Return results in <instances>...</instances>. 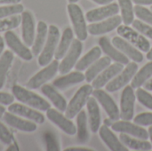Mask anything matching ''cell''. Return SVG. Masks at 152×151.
Wrapping results in <instances>:
<instances>
[{"label":"cell","mask_w":152,"mask_h":151,"mask_svg":"<svg viewBox=\"0 0 152 151\" xmlns=\"http://www.w3.org/2000/svg\"><path fill=\"white\" fill-rule=\"evenodd\" d=\"M4 39L7 46L20 59L28 61L33 59L34 55L29 50L28 46H27L24 42H21V40L14 32H12V30L6 31L4 35Z\"/></svg>","instance_id":"9"},{"label":"cell","mask_w":152,"mask_h":151,"mask_svg":"<svg viewBox=\"0 0 152 151\" xmlns=\"http://www.w3.org/2000/svg\"><path fill=\"white\" fill-rule=\"evenodd\" d=\"M21 23L20 15H12L10 17L0 19V32H6L17 28Z\"/></svg>","instance_id":"35"},{"label":"cell","mask_w":152,"mask_h":151,"mask_svg":"<svg viewBox=\"0 0 152 151\" xmlns=\"http://www.w3.org/2000/svg\"><path fill=\"white\" fill-rule=\"evenodd\" d=\"M77 138L81 143H86L89 139L88 130H87V117L85 110H81L77 115Z\"/></svg>","instance_id":"33"},{"label":"cell","mask_w":152,"mask_h":151,"mask_svg":"<svg viewBox=\"0 0 152 151\" xmlns=\"http://www.w3.org/2000/svg\"><path fill=\"white\" fill-rule=\"evenodd\" d=\"M14 96L12 94L7 93H3L0 92V104L4 106H9L10 104L13 103L14 101Z\"/></svg>","instance_id":"43"},{"label":"cell","mask_w":152,"mask_h":151,"mask_svg":"<svg viewBox=\"0 0 152 151\" xmlns=\"http://www.w3.org/2000/svg\"><path fill=\"white\" fill-rule=\"evenodd\" d=\"M110 127L115 132L126 133L128 135L134 136L138 139L148 140L149 138V132H147L143 127L139 126L136 124L130 123L129 121L126 120L115 121Z\"/></svg>","instance_id":"14"},{"label":"cell","mask_w":152,"mask_h":151,"mask_svg":"<svg viewBox=\"0 0 152 151\" xmlns=\"http://www.w3.org/2000/svg\"><path fill=\"white\" fill-rule=\"evenodd\" d=\"M92 1H94V3L98 4H110L113 0H92Z\"/></svg>","instance_id":"48"},{"label":"cell","mask_w":152,"mask_h":151,"mask_svg":"<svg viewBox=\"0 0 152 151\" xmlns=\"http://www.w3.org/2000/svg\"><path fill=\"white\" fill-rule=\"evenodd\" d=\"M41 92L45 96H46L51 101V102L59 111L65 112L68 105L67 101L65 98L55 89L53 85L45 84L41 86Z\"/></svg>","instance_id":"23"},{"label":"cell","mask_w":152,"mask_h":151,"mask_svg":"<svg viewBox=\"0 0 152 151\" xmlns=\"http://www.w3.org/2000/svg\"><path fill=\"white\" fill-rule=\"evenodd\" d=\"M149 136H150V138H151V142H152V126H151L150 128H149Z\"/></svg>","instance_id":"54"},{"label":"cell","mask_w":152,"mask_h":151,"mask_svg":"<svg viewBox=\"0 0 152 151\" xmlns=\"http://www.w3.org/2000/svg\"><path fill=\"white\" fill-rule=\"evenodd\" d=\"M8 111L11 113H13L17 116L25 117L28 120H31L37 124H43L45 120V116L39 112L37 111L36 109H33L28 105L20 104V103H12L8 106Z\"/></svg>","instance_id":"15"},{"label":"cell","mask_w":152,"mask_h":151,"mask_svg":"<svg viewBox=\"0 0 152 151\" xmlns=\"http://www.w3.org/2000/svg\"><path fill=\"white\" fill-rule=\"evenodd\" d=\"M48 28L49 27L45 21H42V20L38 21L37 26L36 36H35V40L32 44V50H31L33 55L37 56L40 54L47 38Z\"/></svg>","instance_id":"26"},{"label":"cell","mask_w":152,"mask_h":151,"mask_svg":"<svg viewBox=\"0 0 152 151\" xmlns=\"http://www.w3.org/2000/svg\"><path fill=\"white\" fill-rule=\"evenodd\" d=\"M60 41V30L55 25H50L48 28V35L45 45L38 55V64L41 67H45L48 65L53 58L54 57V53L56 48L58 46Z\"/></svg>","instance_id":"2"},{"label":"cell","mask_w":152,"mask_h":151,"mask_svg":"<svg viewBox=\"0 0 152 151\" xmlns=\"http://www.w3.org/2000/svg\"><path fill=\"white\" fill-rule=\"evenodd\" d=\"M132 24L134 28L136 29L139 33H141L144 36L152 39V26L146 24L141 20H134Z\"/></svg>","instance_id":"39"},{"label":"cell","mask_w":152,"mask_h":151,"mask_svg":"<svg viewBox=\"0 0 152 151\" xmlns=\"http://www.w3.org/2000/svg\"><path fill=\"white\" fill-rule=\"evenodd\" d=\"M121 11L122 20L125 25H131L134 20V12L132 0H118Z\"/></svg>","instance_id":"34"},{"label":"cell","mask_w":152,"mask_h":151,"mask_svg":"<svg viewBox=\"0 0 152 151\" xmlns=\"http://www.w3.org/2000/svg\"><path fill=\"white\" fill-rule=\"evenodd\" d=\"M137 70V62H129L126 65V67L121 71L120 74L117 75L114 79H112L106 85V91L110 93H114L120 90L133 79Z\"/></svg>","instance_id":"5"},{"label":"cell","mask_w":152,"mask_h":151,"mask_svg":"<svg viewBox=\"0 0 152 151\" xmlns=\"http://www.w3.org/2000/svg\"><path fill=\"white\" fill-rule=\"evenodd\" d=\"M77 1H78V0H69V3H77Z\"/></svg>","instance_id":"55"},{"label":"cell","mask_w":152,"mask_h":151,"mask_svg":"<svg viewBox=\"0 0 152 151\" xmlns=\"http://www.w3.org/2000/svg\"><path fill=\"white\" fill-rule=\"evenodd\" d=\"M36 22L30 11H23L21 12V36L24 44L32 46L36 36Z\"/></svg>","instance_id":"12"},{"label":"cell","mask_w":152,"mask_h":151,"mask_svg":"<svg viewBox=\"0 0 152 151\" xmlns=\"http://www.w3.org/2000/svg\"><path fill=\"white\" fill-rule=\"evenodd\" d=\"M118 34L125 38L126 40H128L133 44L135 47H137L142 52H149L151 49V44L150 42L145 38L144 36H142L141 33H139L136 29H134L127 25H119L117 28Z\"/></svg>","instance_id":"8"},{"label":"cell","mask_w":152,"mask_h":151,"mask_svg":"<svg viewBox=\"0 0 152 151\" xmlns=\"http://www.w3.org/2000/svg\"><path fill=\"white\" fill-rule=\"evenodd\" d=\"M46 117L66 134L75 135L77 133V127L75 126L74 123L71 121V119L68 118L66 116H63L61 111L50 108L46 110Z\"/></svg>","instance_id":"13"},{"label":"cell","mask_w":152,"mask_h":151,"mask_svg":"<svg viewBox=\"0 0 152 151\" xmlns=\"http://www.w3.org/2000/svg\"><path fill=\"white\" fill-rule=\"evenodd\" d=\"M59 61L58 60L52 61L48 65L45 66L40 71H38L35 76H33L27 83V87L29 89H37L52 79L59 70Z\"/></svg>","instance_id":"7"},{"label":"cell","mask_w":152,"mask_h":151,"mask_svg":"<svg viewBox=\"0 0 152 151\" xmlns=\"http://www.w3.org/2000/svg\"><path fill=\"white\" fill-rule=\"evenodd\" d=\"M147 59L149 60V61H152V48L150 49V51L148 52V53H147Z\"/></svg>","instance_id":"53"},{"label":"cell","mask_w":152,"mask_h":151,"mask_svg":"<svg viewBox=\"0 0 152 151\" xmlns=\"http://www.w3.org/2000/svg\"><path fill=\"white\" fill-rule=\"evenodd\" d=\"M86 79V77L81 71H74L70 73L64 74V76L56 78L53 82V85L60 90H64L69 86L77 85L78 83L83 82Z\"/></svg>","instance_id":"25"},{"label":"cell","mask_w":152,"mask_h":151,"mask_svg":"<svg viewBox=\"0 0 152 151\" xmlns=\"http://www.w3.org/2000/svg\"><path fill=\"white\" fill-rule=\"evenodd\" d=\"M151 10H152V6H151Z\"/></svg>","instance_id":"56"},{"label":"cell","mask_w":152,"mask_h":151,"mask_svg":"<svg viewBox=\"0 0 152 151\" xmlns=\"http://www.w3.org/2000/svg\"><path fill=\"white\" fill-rule=\"evenodd\" d=\"M124 69V64L116 62L110 64L104 70H102L92 82V86L94 89H101L105 86L111 79H113L117 75H118Z\"/></svg>","instance_id":"19"},{"label":"cell","mask_w":152,"mask_h":151,"mask_svg":"<svg viewBox=\"0 0 152 151\" xmlns=\"http://www.w3.org/2000/svg\"><path fill=\"white\" fill-rule=\"evenodd\" d=\"M3 120L11 127H13L19 131L25 132V133H32L35 132L37 128V123L28 120V119H23L20 118V116H17L13 113L4 112V114L2 117Z\"/></svg>","instance_id":"18"},{"label":"cell","mask_w":152,"mask_h":151,"mask_svg":"<svg viewBox=\"0 0 152 151\" xmlns=\"http://www.w3.org/2000/svg\"><path fill=\"white\" fill-rule=\"evenodd\" d=\"M136 98L138 99V101L141 104H142L147 109L152 110V94L149 93V91L141 87L137 88Z\"/></svg>","instance_id":"37"},{"label":"cell","mask_w":152,"mask_h":151,"mask_svg":"<svg viewBox=\"0 0 152 151\" xmlns=\"http://www.w3.org/2000/svg\"><path fill=\"white\" fill-rule=\"evenodd\" d=\"M4 39L0 36V57H1V55H2V53H3V52H4Z\"/></svg>","instance_id":"50"},{"label":"cell","mask_w":152,"mask_h":151,"mask_svg":"<svg viewBox=\"0 0 152 151\" xmlns=\"http://www.w3.org/2000/svg\"><path fill=\"white\" fill-rule=\"evenodd\" d=\"M134 12L138 19L143 20L152 26V12L146 7L136 4L134 7Z\"/></svg>","instance_id":"38"},{"label":"cell","mask_w":152,"mask_h":151,"mask_svg":"<svg viewBox=\"0 0 152 151\" xmlns=\"http://www.w3.org/2000/svg\"><path fill=\"white\" fill-rule=\"evenodd\" d=\"M13 58V53L9 50L4 51L0 57V90L4 85L6 76L12 66Z\"/></svg>","instance_id":"32"},{"label":"cell","mask_w":152,"mask_h":151,"mask_svg":"<svg viewBox=\"0 0 152 151\" xmlns=\"http://www.w3.org/2000/svg\"><path fill=\"white\" fill-rule=\"evenodd\" d=\"M122 17L119 15H114L98 23H92L87 26L88 33L93 36H99L109 33L117 28L122 22Z\"/></svg>","instance_id":"16"},{"label":"cell","mask_w":152,"mask_h":151,"mask_svg":"<svg viewBox=\"0 0 152 151\" xmlns=\"http://www.w3.org/2000/svg\"><path fill=\"white\" fill-rule=\"evenodd\" d=\"M131 85H126L121 94L120 99V118L130 121L134 118V102L136 96Z\"/></svg>","instance_id":"10"},{"label":"cell","mask_w":152,"mask_h":151,"mask_svg":"<svg viewBox=\"0 0 152 151\" xmlns=\"http://www.w3.org/2000/svg\"><path fill=\"white\" fill-rule=\"evenodd\" d=\"M7 150H15V151H18L19 150V148H18V145L14 142V141L10 144V146H9V148L7 149Z\"/></svg>","instance_id":"49"},{"label":"cell","mask_w":152,"mask_h":151,"mask_svg":"<svg viewBox=\"0 0 152 151\" xmlns=\"http://www.w3.org/2000/svg\"><path fill=\"white\" fill-rule=\"evenodd\" d=\"M14 141L12 134L9 129L2 122H0V142L4 145H10Z\"/></svg>","instance_id":"41"},{"label":"cell","mask_w":152,"mask_h":151,"mask_svg":"<svg viewBox=\"0 0 152 151\" xmlns=\"http://www.w3.org/2000/svg\"><path fill=\"white\" fill-rule=\"evenodd\" d=\"M119 12V5L117 3L108 4L104 6L90 10L86 14V19L88 22H96L117 15Z\"/></svg>","instance_id":"17"},{"label":"cell","mask_w":152,"mask_h":151,"mask_svg":"<svg viewBox=\"0 0 152 151\" xmlns=\"http://www.w3.org/2000/svg\"><path fill=\"white\" fill-rule=\"evenodd\" d=\"M152 77V61L149 63L145 64L136 74L132 79L131 82V86L133 88H139L142 86L151 77Z\"/></svg>","instance_id":"31"},{"label":"cell","mask_w":152,"mask_h":151,"mask_svg":"<svg viewBox=\"0 0 152 151\" xmlns=\"http://www.w3.org/2000/svg\"><path fill=\"white\" fill-rule=\"evenodd\" d=\"M4 112H5V108L4 107V105H1L0 104V117H3V115L4 114Z\"/></svg>","instance_id":"52"},{"label":"cell","mask_w":152,"mask_h":151,"mask_svg":"<svg viewBox=\"0 0 152 151\" xmlns=\"http://www.w3.org/2000/svg\"><path fill=\"white\" fill-rule=\"evenodd\" d=\"M86 108L88 111L89 125L92 133H97L101 126V113L97 103V100L94 97H89L86 102Z\"/></svg>","instance_id":"24"},{"label":"cell","mask_w":152,"mask_h":151,"mask_svg":"<svg viewBox=\"0 0 152 151\" xmlns=\"http://www.w3.org/2000/svg\"><path fill=\"white\" fill-rule=\"evenodd\" d=\"M135 4L139 5H148V4H152V0H132Z\"/></svg>","instance_id":"44"},{"label":"cell","mask_w":152,"mask_h":151,"mask_svg":"<svg viewBox=\"0 0 152 151\" xmlns=\"http://www.w3.org/2000/svg\"><path fill=\"white\" fill-rule=\"evenodd\" d=\"M114 122H115V121H113L112 119H110V118L109 117V118H106V119L104 120V125H107V126H111L112 124H113Z\"/></svg>","instance_id":"51"},{"label":"cell","mask_w":152,"mask_h":151,"mask_svg":"<svg viewBox=\"0 0 152 151\" xmlns=\"http://www.w3.org/2000/svg\"><path fill=\"white\" fill-rule=\"evenodd\" d=\"M102 55V49L99 46L93 47L87 53H86L79 61H77L75 68L77 71L86 70L94 62H95Z\"/></svg>","instance_id":"29"},{"label":"cell","mask_w":152,"mask_h":151,"mask_svg":"<svg viewBox=\"0 0 152 151\" xmlns=\"http://www.w3.org/2000/svg\"><path fill=\"white\" fill-rule=\"evenodd\" d=\"M73 36H74V34H73L72 28L69 27L66 28L62 33V36L59 41L58 46H57L55 53H54V58L56 60L59 61L65 56V54L69 51V49L74 40Z\"/></svg>","instance_id":"27"},{"label":"cell","mask_w":152,"mask_h":151,"mask_svg":"<svg viewBox=\"0 0 152 151\" xmlns=\"http://www.w3.org/2000/svg\"><path fill=\"white\" fill-rule=\"evenodd\" d=\"M134 119V123L138 125H152V113L145 112L137 115Z\"/></svg>","instance_id":"42"},{"label":"cell","mask_w":152,"mask_h":151,"mask_svg":"<svg viewBox=\"0 0 152 151\" xmlns=\"http://www.w3.org/2000/svg\"><path fill=\"white\" fill-rule=\"evenodd\" d=\"M12 93L20 103L28 105L39 111L46 112V110L51 108V104L46 100L20 85H13L12 87Z\"/></svg>","instance_id":"1"},{"label":"cell","mask_w":152,"mask_h":151,"mask_svg":"<svg viewBox=\"0 0 152 151\" xmlns=\"http://www.w3.org/2000/svg\"><path fill=\"white\" fill-rule=\"evenodd\" d=\"M99 44L102 52L107 54L111 60L116 62L122 63L124 65H127L129 63V58L126 56L122 52H120L118 48H116L109 40L108 37L102 36L99 39Z\"/></svg>","instance_id":"21"},{"label":"cell","mask_w":152,"mask_h":151,"mask_svg":"<svg viewBox=\"0 0 152 151\" xmlns=\"http://www.w3.org/2000/svg\"><path fill=\"white\" fill-rule=\"evenodd\" d=\"M99 134L103 142L112 151H128V149L119 141L109 126L103 125L100 126Z\"/></svg>","instance_id":"22"},{"label":"cell","mask_w":152,"mask_h":151,"mask_svg":"<svg viewBox=\"0 0 152 151\" xmlns=\"http://www.w3.org/2000/svg\"><path fill=\"white\" fill-rule=\"evenodd\" d=\"M92 94L100 102L110 119L113 121H118L120 118V110L118 109V107L114 100L108 94L107 92L101 89H95L93 91Z\"/></svg>","instance_id":"11"},{"label":"cell","mask_w":152,"mask_h":151,"mask_svg":"<svg viewBox=\"0 0 152 151\" xmlns=\"http://www.w3.org/2000/svg\"><path fill=\"white\" fill-rule=\"evenodd\" d=\"M144 89L147 91H152V77L143 85Z\"/></svg>","instance_id":"46"},{"label":"cell","mask_w":152,"mask_h":151,"mask_svg":"<svg viewBox=\"0 0 152 151\" xmlns=\"http://www.w3.org/2000/svg\"><path fill=\"white\" fill-rule=\"evenodd\" d=\"M119 139L125 146H126L129 149L134 150L148 151L151 150L152 149L151 143L149 142L148 141L132 138L131 135H128L126 133H121V134L119 135Z\"/></svg>","instance_id":"30"},{"label":"cell","mask_w":152,"mask_h":151,"mask_svg":"<svg viewBox=\"0 0 152 151\" xmlns=\"http://www.w3.org/2000/svg\"><path fill=\"white\" fill-rule=\"evenodd\" d=\"M21 0H0V4H18Z\"/></svg>","instance_id":"47"},{"label":"cell","mask_w":152,"mask_h":151,"mask_svg":"<svg viewBox=\"0 0 152 151\" xmlns=\"http://www.w3.org/2000/svg\"><path fill=\"white\" fill-rule=\"evenodd\" d=\"M93 91H94V87L88 84L81 86L74 94L69 104L67 105V109L65 110V116L69 119L74 118L83 109L90 95L93 93Z\"/></svg>","instance_id":"3"},{"label":"cell","mask_w":152,"mask_h":151,"mask_svg":"<svg viewBox=\"0 0 152 151\" xmlns=\"http://www.w3.org/2000/svg\"><path fill=\"white\" fill-rule=\"evenodd\" d=\"M65 151H93V150L87 148H81V147H73V148L66 149Z\"/></svg>","instance_id":"45"},{"label":"cell","mask_w":152,"mask_h":151,"mask_svg":"<svg viewBox=\"0 0 152 151\" xmlns=\"http://www.w3.org/2000/svg\"><path fill=\"white\" fill-rule=\"evenodd\" d=\"M67 9L77 39L81 41L86 40L87 38L88 30L82 9L75 3H69L67 6Z\"/></svg>","instance_id":"4"},{"label":"cell","mask_w":152,"mask_h":151,"mask_svg":"<svg viewBox=\"0 0 152 151\" xmlns=\"http://www.w3.org/2000/svg\"><path fill=\"white\" fill-rule=\"evenodd\" d=\"M44 139L45 142L46 150L47 151H59L61 150L59 143H58V141L53 133L45 132L44 134Z\"/></svg>","instance_id":"40"},{"label":"cell","mask_w":152,"mask_h":151,"mask_svg":"<svg viewBox=\"0 0 152 151\" xmlns=\"http://www.w3.org/2000/svg\"><path fill=\"white\" fill-rule=\"evenodd\" d=\"M111 43L116 48H118L120 52H122L126 56H127L134 62L140 63L143 61L142 53L137 48L134 47L129 42L125 40V38H123L122 36L113 37Z\"/></svg>","instance_id":"20"},{"label":"cell","mask_w":152,"mask_h":151,"mask_svg":"<svg viewBox=\"0 0 152 151\" xmlns=\"http://www.w3.org/2000/svg\"><path fill=\"white\" fill-rule=\"evenodd\" d=\"M23 11H24V6L20 3L0 6V19L21 13Z\"/></svg>","instance_id":"36"},{"label":"cell","mask_w":152,"mask_h":151,"mask_svg":"<svg viewBox=\"0 0 152 151\" xmlns=\"http://www.w3.org/2000/svg\"><path fill=\"white\" fill-rule=\"evenodd\" d=\"M111 64V59L109 56L99 58L95 62H94L86 71L85 77L86 80L90 83L92 82L102 70Z\"/></svg>","instance_id":"28"},{"label":"cell","mask_w":152,"mask_h":151,"mask_svg":"<svg viewBox=\"0 0 152 151\" xmlns=\"http://www.w3.org/2000/svg\"><path fill=\"white\" fill-rule=\"evenodd\" d=\"M83 51V44L79 39H74L69 51L59 64V72L61 75L69 73L77 64Z\"/></svg>","instance_id":"6"}]
</instances>
